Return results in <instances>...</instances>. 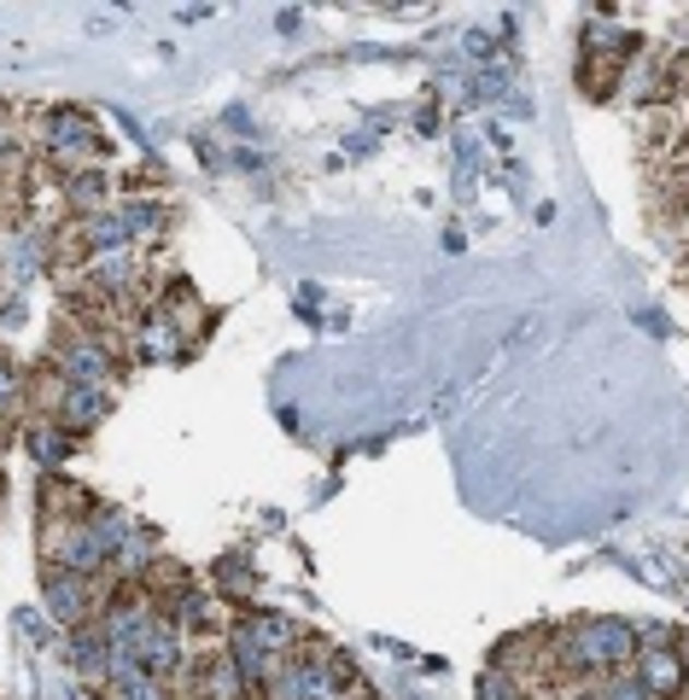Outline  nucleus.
Returning a JSON list of instances; mask_svg holds the SVG:
<instances>
[{
    "label": "nucleus",
    "mask_w": 689,
    "mask_h": 700,
    "mask_svg": "<svg viewBox=\"0 0 689 700\" xmlns=\"http://www.w3.org/2000/svg\"><path fill=\"white\" fill-rule=\"evenodd\" d=\"M637 654V630L626 619H591V625H573L561 637V660L573 672H614Z\"/></svg>",
    "instance_id": "obj_1"
},
{
    "label": "nucleus",
    "mask_w": 689,
    "mask_h": 700,
    "mask_svg": "<svg viewBox=\"0 0 689 700\" xmlns=\"http://www.w3.org/2000/svg\"><path fill=\"white\" fill-rule=\"evenodd\" d=\"M47 613L54 619H64L71 630H82L88 625V613H94V602H99V590H94V578H82V572H64V567H47Z\"/></svg>",
    "instance_id": "obj_2"
},
{
    "label": "nucleus",
    "mask_w": 689,
    "mask_h": 700,
    "mask_svg": "<svg viewBox=\"0 0 689 700\" xmlns=\"http://www.w3.org/2000/svg\"><path fill=\"white\" fill-rule=\"evenodd\" d=\"M54 363H59V373H64L71 385H99V391L111 385V356H106V345H99V339H88V333H64Z\"/></svg>",
    "instance_id": "obj_3"
},
{
    "label": "nucleus",
    "mask_w": 689,
    "mask_h": 700,
    "mask_svg": "<svg viewBox=\"0 0 689 700\" xmlns=\"http://www.w3.org/2000/svg\"><path fill=\"white\" fill-rule=\"evenodd\" d=\"M106 408H111V398L99 385H71V380H64L59 403H54V426H59V432H88V426L106 420Z\"/></svg>",
    "instance_id": "obj_4"
},
{
    "label": "nucleus",
    "mask_w": 689,
    "mask_h": 700,
    "mask_svg": "<svg viewBox=\"0 0 689 700\" xmlns=\"http://www.w3.org/2000/svg\"><path fill=\"white\" fill-rule=\"evenodd\" d=\"M54 152L64 158V169H71V158H99L106 141L94 134V123L82 111H54Z\"/></svg>",
    "instance_id": "obj_5"
},
{
    "label": "nucleus",
    "mask_w": 689,
    "mask_h": 700,
    "mask_svg": "<svg viewBox=\"0 0 689 700\" xmlns=\"http://www.w3.org/2000/svg\"><path fill=\"white\" fill-rule=\"evenodd\" d=\"M637 683H643L654 700L678 695L684 689V660L672 654V648H643V654H637Z\"/></svg>",
    "instance_id": "obj_6"
},
{
    "label": "nucleus",
    "mask_w": 689,
    "mask_h": 700,
    "mask_svg": "<svg viewBox=\"0 0 689 700\" xmlns=\"http://www.w3.org/2000/svg\"><path fill=\"white\" fill-rule=\"evenodd\" d=\"M29 450H36V461H47V467H54V461L71 455V443H64L59 426H36V432H29Z\"/></svg>",
    "instance_id": "obj_7"
},
{
    "label": "nucleus",
    "mask_w": 689,
    "mask_h": 700,
    "mask_svg": "<svg viewBox=\"0 0 689 700\" xmlns=\"http://www.w3.org/2000/svg\"><path fill=\"white\" fill-rule=\"evenodd\" d=\"M141 356H176L170 321H146V328H141Z\"/></svg>",
    "instance_id": "obj_8"
},
{
    "label": "nucleus",
    "mask_w": 689,
    "mask_h": 700,
    "mask_svg": "<svg viewBox=\"0 0 689 700\" xmlns=\"http://www.w3.org/2000/svg\"><path fill=\"white\" fill-rule=\"evenodd\" d=\"M117 695H123V700H170V695H164V677H153V672H141L134 683H123Z\"/></svg>",
    "instance_id": "obj_9"
},
{
    "label": "nucleus",
    "mask_w": 689,
    "mask_h": 700,
    "mask_svg": "<svg viewBox=\"0 0 689 700\" xmlns=\"http://www.w3.org/2000/svg\"><path fill=\"white\" fill-rule=\"evenodd\" d=\"M602 700H654L643 683H637V672L631 677H608V689H602Z\"/></svg>",
    "instance_id": "obj_10"
},
{
    "label": "nucleus",
    "mask_w": 689,
    "mask_h": 700,
    "mask_svg": "<svg viewBox=\"0 0 689 700\" xmlns=\"http://www.w3.org/2000/svg\"><path fill=\"white\" fill-rule=\"evenodd\" d=\"M479 700H520V689L509 683V672H491V677H479Z\"/></svg>",
    "instance_id": "obj_11"
}]
</instances>
